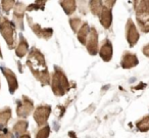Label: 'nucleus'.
Instances as JSON below:
<instances>
[{
    "label": "nucleus",
    "instance_id": "nucleus-25",
    "mask_svg": "<svg viewBox=\"0 0 149 138\" xmlns=\"http://www.w3.org/2000/svg\"><path fill=\"white\" fill-rule=\"evenodd\" d=\"M46 4V1H35L33 4H30L29 6H27L26 11H38V9H44V6Z\"/></svg>",
    "mask_w": 149,
    "mask_h": 138
},
{
    "label": "nucleus",
    "instance_id": "nucleus-21",
    "mask_svg": "<svg viewBox=\"0 0 149 138\" xmlns=\"http://www.w3.org/2000/svg\"><path fill=\"white\" fill-rule=\"evenodd\" d=\"M136 127L139 131L147 132L149 130V116H145L141 120H139L136 123Z\"/></svg>",
    "mask_w": 149,
    "mask_h": 138
},
{
    "label": "nucleus",
    "instance_id": "nucleus-22",
    "mask_svg": "<svg viewBox=\"0 0 149 138\" xmlns=\"http://www.w3.org/2000/svg\"><path fill=\"white\" fill-rule=\"evenodd\" d=\"M82 25H83V21L79 17H74L70 19V26L76 34L78 33V31L82 27Z\"/></svg>",
    "mask_w": 149,
    "mask_h": 138
},
{
    "label": "nucleus",
    "instance_id": "nucleus-1",
    "mask_svg": "<svg viewBox=\"0 0 149 138\" xmlns=\"http://www.w3.org/2000/svg\"><path fill=\"white\" fill-rule=\"evenodd\" d=\"M27 67L30 69L33 76L41 83L43 86L50 84V74L48 71L47 64L45 62L43 53L37 49L36 47H33L29 52V55L27 58Z\"/></svg>",
    "mask_w": 149,
    "mask_h": 138
},
{
    "label": "nucleus",
    "instance_id": "nucleus-24",
    "mask_svg": "<svg viewBox=\"0 0 149 138\" xmlns=\"http://www.w3.org/2000/svg\"><path fill=\"white\" fill-rule=\"evenodd\" d=\"M15 5V0H3L1 1V8H2L3 13H5L6 15H8L11 8H13Z\"/></svg>",
    "mask_w": 149,
    "mask_h": 138
},
{
    "label": "nucleus",
    "instance_id": "nucleus-10",
    "mask_svg": "<svg viewBox=\"0 0 149 138\" xmlns=\"http://www.w3.org/2000/svg\"><path fill=\"white\" fill-rule=\"evenodd\" d=\"M126 37L130 47L136 45L139 38H140L139 32L137 30L136 26L134 25V22H133L132 19H129L126 24Z\"/></svg>",
    "mask_w": 149,
    "mask_h": 138
},
{
    "label": "nucleus",
    "instance_id": "nucleus-9",
    "mask_svg": "<svg viewBox=\"0 0 149 138\" xmlns=\"http://www.w3.org/2000/svg\"><path fill=\"white\" fill-rule=\"evenodd\" d=\"M86 48H87L88 52L91 55H96L99 51V46H98V33L97 30L94 27L90 28L89 35L87 37V41H86Z\"/></svg>",
    "mask_w": 149,
    "mask_h": 138
},
{
    "label": "nucleus",
    "instance_id": "nucleus-23",
    "mask_svg": "<svg viewBox=\"0 0 149 138\" xmlns=\"http://www.w3.org/2000/svg\"><path fill=\"white\" fill-rule=\"evenodd\" d=\"M50 134V127L48 125H45L43 127H40L39 130L36 132L35 138H48Z\"/></svg>",
    "mask_w": 149,
    "mask_h": 138
},
{
    "label": "nucleus",
    "instance_id": "nucleus-11",
    "mask_svg": "<svg viewBox=\"0 0 149 138\" xmlns=\"http://www.w3.org/2000/svg\"><path fill=\"white\" fill-rule=\"evenodd\" d=\"M2 74L4 75L5 79H6L7 83H8V88H9V92L10 94H13L15 91L19 88V82H17V76L15 75V73L8 68H5V67H1L0 68Z\"/></svg>",
    "mask_w": 149,
    "mask_h": 138
},
{
    "label": "nucleus",
    "instance_id": "nucleus-20",
    "mask_svg": "<svg viewBox=\"0 0 149 138\" xmlns=\"http://www.w3.org/2000/svg\"><path fill=\"white\" fill-rule=\"evenodd\" d=\"M102 7H103V2L102 1H97V0L89 1V8L94 15H97L98 17L99 13H101Z\"/></svg>",
    "mask_w": 149,
    "mask_h": 138
},
{
    "label": "nucleus",
    "instance_id": "nucleus-8",
    "mask_svg": "<svg viewBox=\"0 0 149 138\" xmlns=\"http://www.w3.org/2000/svg\"><path fill=\"white\" fill-rule=\"evenodd\" d=\"M27 21H28V24H29L30 28H31L32 31L34 32V34H35L37 37L48 40L53 35V30H52L51 28H42L39 24L34 23L33 19H32L31 17H27Z\"/></svg>",
    "mask_w": 149,
    "mask_h": 138
},
{
    "label": "nucleus",
    "instance_id": "nucleus-6",
    "mask_svg": "<svg viewBox=\"0 0 149 138\" xmlns=\"http://www.w3.org/2000/svg\"><path fill=\"white\" fill-rule=\"evenodd\" d=\"M51 113V106L48 104H42L36 107L34 111V120L39 127H43L47 123V120Z\"/></svg>",
    "mask_w": 149,
    "mask_h": 138
},
{
    "label": "nucleus",
    "instance_id": "nucleus-16",
    "mask_svg": "<svg viewBox=\"0 0 149 138\" xmlns=\"http://www.w3.org/2000/svg\"><path fill=\"white\" fill-rule=\"evenodd\" d=\"M11 119V109L9 106H4L0 109V129H3L8 124Z\"/></svg>",
    "mask_w": 149,
    "mask_h": 138
},
{
    "label": "nucleus",
    "instance_id": "nucleus-5",
    "mask_svg": "<svg viewBox=\"0 0 149 138\" xmlns=\"http://www.w3.org/2000/svg\"><path fill=\"white\" fill-rule=\"evenodd\" d=\"M34 111V102L28 96L23 95L21 99L17 100V115L19 118L26 119Z\"/></svg>",
    "mask_w": 149,
    "mask_h": 138
},
{
    "label": "nucleus",
    "instance_id": "nucleus-3",
    "mask_svg": "<svg viewBox=\"0 0 149 138\" xmlns=\"http://www.w3.org/2000/svg\"><path fill=\"white\" fill-rule=\"evenodd\" d=\"M134 9L140 30L143 33H149V0L135 1Z\"/></svg>",
    "mask_w": 149,
    "mask_h": 138
},
{
    "label": "nucleus",
    "instance_id": "nucleus-14",
    "mask_svg": "<svg viewBox=\"0 0 149 138\" xmlns=\"http://www.w3.org/2000/svg\"><path fill=\"white\" fill-rule=\"evenodd\" d=\"M99 21L101 23V25L103 26L104 29H109V27L111 26L112 23V13H111V9L107 8L106 6L102 7L101 13H99Z\"/></svg>",
    "mask_w": 149,
    "mask_h": 138
},
{
    "label": "nucleus",
    "instance_id": "nucleus-18",
    "mask_svg": "<svg viewBox=\"0 0 149 138\" xmlns=\"http://www.w3.org/2000/svg\"><path fill=\"white\" fill-rule=\"evenodd\" d=\"M89 32H90V27L87 23H83L82 27L80 28V30L78 31L77 33V37L79 39V41L81 42L83 45L86 44V41H87V37L89 35Z\"/></svg>",
    "mask_w": 149,
    "mask_h": 138
},
{
    "label": "nucleus",
    "instance_id": "nucleus-30",
    "mask_svg": "<svg viewBox=\"0 0 149 138\" xmlns=\"http://www.w3.org/2000/svg\"><path fill=\"white\" fill-rule=\"evenodd\" d=\"M0 58H3V55H2V51H1V48H0Z\"/></svg>",
    "mask_w": 149,
    "mask_h": 138
},
{
    "label": "nucleus",
    "instance_id": "nucleus-27",
    "mask_svg": "<svg viewBox=\"0 0 149 138\" xmlns=\"http://www.w3.org/2000/svg\"><path fill=\"white\" fill-rule=\"evenodd\" d=\"M102 2H103L104 6H106L107 8H109V9H111L112 6L116 4V1H102Z\"/></svg>",
    "mask_w": 149,
    "mask_h": 138
},
{
    "label": "nucleus",
    "instance_id": "nucleus-7",
    "mask_svg": "<svg viewBox=\"0 0 149 138\" xmlns=\"http://www.w3.org/2000/svg\"><path fill=\"white\" fill-rule=\"evenodd\" d=\"M15 11H13V23L21 31H24L25 27H24V17H25V11H26V5L23 2L17 1L15 5Z\"/></svg>",
    "mask_w": 149,
    "mask_h": 138
},
{
    "label": "nucleus",
    "instance_id": "nucleus-12",
    "mask_svg": "<svg viewBox=\"0 0 149 138\" xmlns=\"http://www.w3.org/2000/svg\"><path fill=\"white\" fill-rule=\"evenodd\" d=\"M112 53H113L112 44L106 38V39L103 40V42L101 43V46L99 48V55L104 62H110L112 58Z\"/></svg>",
    "mask_w": 149,
    "mask_h": 138
},
{
    "label": "nucleus",
    "instance_id": "nucleus-4",
    "mask_svg": "<svg viewBox=\"0 0 149 138\" xmlns=\"http://www.w3.org/2000/svg\"><path fill=\"white\" fill-rule=\"evenodd\" d=\"M0 34L4 38L9 49L15 48V41H17L15 26L4 15L0 17Z\"/></svg>",
    "mask_w": 149,
    "mask_h": 138
},
{
    "label": "nucleus",
    "instance_id": "nucleus-26",
    "mask_svg": "<svg viewBox=\"0 0 149 138\" xmlns=\"http://www.w3.org/2000/svg\"><path fill=\"white\" fill-rule=\"evenodd\" d=\"M0 138H13V133L6 128L0 129Z\"/></svg>",
    "mask_w": 149,
    "mask_h": 138
},
{
    "label": "nucleus",
    "instance_id": "nucleus-28",
    "mask_svg": "<svg viewBox=\"0 0 149 138\" xmlns=\"http://www.w3.org/2000/svg\"><path fill=\"white\" fill-rule=\"evenodd\" d=\"M142 51H143V54H144L145 56L149 57V43L146 44V45H145L144 47H143Z\"/></svg>",
    "mask_w": 149,
    "mask_h": 138
},
{
    "label": "nucleus",
    "instance_id": "nucleus-2",
    "mask_svg": "<svg viewBox=\"0 0 149 138\" xmlns=\"http://www.w3.org/2000/svg\"><path fill=\"white\" fill-rule=\"evenodd\" d=\"M52 92L56 96H62L70 89V82L66 78L63 71L58 67H54V73L52 74V78L50 81Z\"/></svg>",
    "mask_w": 149,
    "mask_h": 138
},
{
    "label": "nucleus",
    "instance_id": "nucleus-17",
    "mask_svg": "<svg viewBox=\"0 0 149 138\" xmlns=\"http://www.w3.org/2000/svg\"><path fill=\"white\" fill-rule=\"evenodd\" d=\"M28 126H29L28 121H26V120H19L13 127V134H15V135H23V134L27 133Z\"/></svg>",
    "mask_w": 149,
    "mask_h": 138
},
{
    "label": "nucleus",
    "instance_id": "nucleus-19",
    "mask_svg": "<svg viewBox=\"0 0 149 138\" xmlns=\"http://www.w3.org/2000/svg\"><path fill=\"white\" fill-rule=\"evenodd\" d=\"M59 4L62 6L64 13L68 15H72L76 11L77 8V1L74 0H68V1H60Z\"/></svg>",
    "mask_w": 149,
    "mask_h": 138
},
{
    "label": "nucleus",
    "instance_id": "nucleus-13",
    "mask_svg": "<svg viewBox=\"0 0 149 138\" xmlns=\"http://www.w3.org/2000/svg\"><path fill=\"white\" fill-rule=\"evenodd\" d=\"M139 60L138 57L135 53L132 52H124L122 56V60H120V66L123 69H132L138 64Z\"/></svg>",
    "mask_w": 149,
    "mask_h": 138
},
{
    "label": "nucleus",
    "instance_id": "nucleus-29",
    "mask_svg": "<svg viewBox=\"0 0 149 138\" xmlns=\"http://www.w3.org/2000/svg\"><path fill=\"white\" fill-rule=\"evenodd\" d=\"M19 138H31V136H30L29 133H25V134H23V135L19 136Z\"/></svg>",
    "mask_w": 149,
    "mask_h": 138
},
{
    "label": "nucleus",
    "instance_id": "nucleus-15",
    "mask_svg": "<svg viewBox=\"0 0 149 138\" xmlns=\"http://www.w3.org/2000/svg\"><path fill=\"white\" fill-rule=\"evenodd\" d=\"M29 51V44L28 41L26 40V38L24 37L23 34H19V40L17 46L15 47V54H17V57L22 58L24 56H26V54Z\"/></svg>",
    "mask_w": 149,
    "mask_h": 138
}]
</instances>
